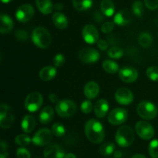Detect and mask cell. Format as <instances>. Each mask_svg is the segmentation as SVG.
Listing matches in <instances>:
<instances>
[{
  "label": "cell",
  "instance_id": "cell-1",
  "mask_svg": "<svg viewBox=\"0 0 158 158\" xmlns=\"http://www.w3.org/2000/svg\"><path fill=\"white\" fill-rule=\"evenodd\" d=\"M85 134L90 142L100 143L105 136L103 126L99 121L90 119L85 125Z\"/></svg>",
  "mask_w": 158,
  "mask_h": 158
},
{
  "label": "cell",
  "instance_id": "cell-2",
  "mask_svg": "<svg viewBox=\"0 0 158 158\" xmlns=\"http://www.w3.org/2000/svg\"><path fill=\"white\" fill-rule=\"evenodd\" d=\"M116 142L120 147H127L134 141V133L131 127L128 125L121 126L117 131L115 136Z\"/></svg>",
  "mask_w": 158,
  "mask_h": 158
},
{
  "label": "cell",
  "instance_id": "cell-3",
  "mask_svg": "<svg viewBox=\"0 0 158 158\" xmlns=\"http://www.w3.org/2000/svg\"><path fill=\"white\" fill-rule=\"evenodd\" d=\"M32 40L41 49H46L51 43L50 33L43 27H37L32 31Z\"/></svg>",
  "mask_w": 158,
  "mask_h": 158
},
{
  "label": "cell",
  "instance_id": "cell-4",
  "mask_svg": "<svg viewBox=\"0 0 158 158\" xmlns=\"http://www.w3.org/2000/svg\"><path fill=\"white\" fill-rule=\"evenodd\" d=\"M137 113L141 118L144 119H153L157 116V108L152 102H140L137 105Z\"/></svg>",
  "mask_w": 158,
  "mask_h": 158
},
{
  "label": "cell",
  "instance_id": "cell-5",
  "mask_svg": "<svg viewBox=\"0 0 158 158\" xmlns=\"http://www.w3.org/2000/svg\"><path fill=\"white\" fill-rule=\"evenodd\" d=\"M77 110V105L75 102L71 100L60 101L56 105V111L57 114L61 117H69L75 113Z\"/></svg>",
  "mask_w": 158,
  "mask_h": 158
},
{
  "label": "cell",
  "instance_id": "cell-6",
  "mask_svg": "<svg viewBox=\"0 0 158 158\" xmlns=\"http://www.w3.org/2000/svg\"><path fill=\"white\" fill-rule=\"evenodd\" d=\"M43 96L39 92H32L25 100V108L31 112H35L43 105Z\"/></svg>",
  "mask_w": 158,
  "mask_h": 158
},
{
  "label": "cell",
  "instance_id": "cell-7",
  "mask_svg": "<svg viewBox=\"0 0 158 158\" xmlns=\"http://www.w3.org/2000/svg\"><path fill=\"white\" fill-rule=\"evenodd\" d=\"M14 122L12 110L9 105L2 104L0 106V125L3 129H9Z\"/></svg>",
  "mask_w": 158,
  "mask_h": 158
},
{
  "label": "cell",
  "instance_id": "cell-8",
  "mask_svg": "<svg viewBox=\"0 0 158 158\" xmlns=\"http://www.w3.org/2000/svg\"><path fill=\"white\" fill-rule=\"evenodd\" d=\"M52 139V133L46 128L40 129L35 133L32 137V141L35 145L39 147L48 145Z\"/></svg>",
  "mask_w": 158,
  "mask_h": 158
},
{
  "label": "cell",
  "instance_id": "cell-9",
  "mask_svg": "<svg viewBox=\"0 0 158 158\" xmlns=\"http://www.w3.org/2000/svg\"><path fill=\"white\" fill-rule=\"evenodd\" d=\"M137 135L143 139H151L154 135V129L152 125L145 121H140L135 125Z\"/></svg>",
  "mask_w": 158,
  "mask_h": 158
},
{
  "label": "cell",
  "instance_id": "cell-10",
  "mask_svg": "<svg viewBox=\"0 0 158 158\" xmlns=\"http://www.w3.org/2000/svg\"><path fill=\"white\" fill-rule=\"evenodd\" d=\"M128 113L126 109L121 108H114L108 116V121L112 125H120L127 119Z\"/></svg>",
  "mask_w": 158,
  "mask_h": 158
},
{
  "label": "cell",
  "instance_id": "cell-11",
  "mask_svg": "<svg viewBox=\"0 0 158 158\" xmlns=\"http://www.w3.org/2000/svg\"><path fill=\"white\" fill-rule=\"evenodd\" d=\"M79 57H80V60L83 63H95L98 60L99 57H100V54L96 49L91 47H86L80 50V54H79Z\"/></svg>",
  "mask_w": 158,
  "mask_h": 158
},
{
  "label": "cell",
  "instance_id": "cell-12",
  "mask_svg": "<svg viewBox=\"0 0 158 158\" xmlns=\"http://www.w3.org/2000/svg\"><path fill=\"white\" fill-rule=\"evenodd\" d=\"M34 15V9L31 5L25 4L20 6L16 11L15 17L21 23H26L32 18Z\"/></svg>",
  "mask_w": 158,
  "mask_h": 158
},
{
  "label": "cell",
  "instance_id": "cell-13",
  "mask_svg": "<svg viewBox=\"0 0 158 158\" xmlns=\"http://www.w3.org/2000/svg\"><path fill=\"white\" fill-rule=\"evenodd\" d=\"M119 77L125 83H132L138 77V72L133 67L125 66L119 71Z\"/></svg>",
  "mask_w": 158,
  "mask_h": 158
},
{
  "label": "cell",
  "instance_id": "cell-14",
  "mask_svg": "<svg viewBox=\"0 0 158 158\" xmlns=\"http://www.w3.org/2000/svg\"><path fill=\"white\" fill-rule=\"evenodd\" d=\"M82 35L85 41L89 44H94L99 40V33L93 25H86L83 27Z\"/></svg>",
  "mask_w": 158,
  "mask_h": 158
},
{
  "label": "cell",
  "instance_id": "cell-15",
  "mask_svg": "<svg viewBox=\"0 0 158 158\" xmlns=\"http://www.w3.org/2000/svg\"><path fill=\"white\" fill-rule=\"evenodd\" d=\"M115 99L120 105H127L134 101V94L128 88H121L116 92Z\"/></svg>",
  "mask_w": 158,
  "mask_h": 158
},
{
  "label": "cell",
  "instance_id": "cell-16",
  "mask_svg": "<svg viewBox=\"0 0 158 158\" xmlns=\"http://www.w3.org/2000/svg\"><path fill=\"white\" fill-rule=\"evenodd\" d=\"M64 150L57 144H51L47 146L44 150L45 158H64Z\"/></svg>",
  "mask_w": 158,
  "mask_h": 158
},
{
  "label": "cell",
  "instance_id": "cell-17",
  "mask_svg": "<svg viewBox=\"0 0 158 158\" xmlns=\"http://www.w3.org/2000/svg\"><path fill=\"white\" fill-rule=\"evenodd\" d=\"M114 23L119 26H125L131 21V15L127 9H122L115 15L114 19Z\"/></svg>",
  "mask_w": 158,
  "mask_h": 158
},
{
  "label": "cell",
  "instance_id": "cell-18",
  "mask_svg": "<svg viewBox=\"0 0 158 158\" xmlns=\"http://www.w3.org/2000/svg\"><path fill=\"white\" fill-rule=\"evenodd\" d=\"M109 110V104L105 99H100L94 105V112L97 117H104Z\"/></svg>",
  "mask_w": 158,
  "mask_h": 158
},
{
  "label": "cell",
  "instance_id": "cell-19",
  "mask_svg": "<svg viewBox=\"0 0 158 158\" xmlns=\"http://www.w3.org/2000/svg\"><path fill=\"white\" fill-rule=\"evenodd\" d=\"M100 88L98 84L94 81H90L85 85L84 94L89 99H94L98 95Z\"/></svg>",
  "mask_w": 158,
  "mask_h": 158
},
{
  "label": "cell",
  "instance_id": "cell-20",
  "mask_svg": "<svg viewBox=\"0 0 158 158\" xmlns=\"http://www.w3.org/2000/svg\"><path fill=\"white\" fill-rule=\"evenodd\" d=\"M1 26H0V31L2 33H8L10 32L13 28V21L12 19L6 14H1Z\"/></svg>",
  "mask_w": 158,
  "mask_h": 158
},
{
  "label": "cell",
  "instance_id": "cell-21",
  "mask_svg": "<svg viewBox=\"0 0 158 158\" xmlns=\"http://www.w3.org/2000/svg\"><path fill=\"white\" fill-rule=\"evenodd\" d=\"M22 129L26 133H29L35 129V119L31 115H26L22 121Z\"/></svg>",
  "mask_w": 158,
  "mask_h": 158
},
{
  "label": "cell",
  "instance_id": "cell-22",
  "mask_svg": "<svg viewBox=\"0 0 158 158\" xmlns=\"http://www.w3.org/2000/svg\"><path fill=\"white\" fill-rule=\"evenodd\" d=\"M54 117V110L52 107L46 106L43 108L40 114V122L43 124H48Z\"/></svg>",
  "mask_w": 158,
  "mask_h": 158
},
{
  "label": "cell",
  "instance_id": "cell-23",
  "mask_svg": "<svg viewBox=\"0 0 158 158\" xmlns=\"http://www.w3.org/2000/svg\"><path fill=\"white\" fill-rule=\"evenodd\" d=\"M35 3L40 12L45 15L51 13L53 10V6L51 0H35Z\"/></svg>",
  "mask_w": 158,
  "mask_h": 158
},
{
  "label": "cell",
  "instance_id": "cell-24",
  "mask_svg": "<svg viewBox=\"0 0 158 158\" xmlns=\"http://www.w3.org/2000/svg\"><path fill=\"white\" fill-rule=\"evenodd\" d=\"M56 75V70L52 66H46L42 68L40 72V77L43 81H50Z\"/></svg>",
  "mask_w": 158,
  "mask_h": 158
},
{
  "label": "cell",
  "instance_id": "cell-25",
  "mask_svg": "<svg viewBox=\"0 0 158 158\" xmlns=\"http://www.w3.org/2000/svg\"><path fill=\"white\" fill-rule=\"evenodd\" d=\"M52 22H53L54 25L59 29H63L67 27L68 26L67 19L65 16L64 14L60 12L54 13L53 16H52Z\"/></svg>",
  "mask_w": 158,
  "mask_h": 158
},
{
  "label": "cell",
  "instance_id": "cell-26",
  "mask_svg": "<svg viewBox=\"0 0 158 158\" xmlns=\"http://www.w3.org/2000/svg\"><path fill=\"white\" fill-rule=\"evenodd\" d=\"M102 12L106 16H112L115 11V6L111 0H102L100 4Z\"/></svg>",
  "mask_w": 158,
  "mask_h": 158
},
{
  "label": "cell",
  "instance_id": "cell-27",
  "mask_svg": "<svg viewBox=\"0 0 158 158\" xmlns=\"http://www.w3.org/2000/svg\"><path fill=\"white\" fill-rule=\"evenodd\" d=\"M93 0H73L74 8L78 11H84L92 6Z\"/></svg>",
  "mask_w": 158,
  "mask_h": 158
},
{
  "label": "cell",
  "instance_id": "cell-28",
  "mask_svg": "<svg viewBox=\"0 0 158 158\" xmlns=\"http://www.w3.org/2000/svg\"><path fill=\"white\" fill-rule=\"evenodd\" d=\"M103 68L109 74H116L119 70V66L116 62L110 60H105L103 63Z\"/></svg>",
  "mask_w": 158,
  "mask_h": 158
},
{
  "label": "cell",
  "instance_id": "cell-29",
  "mask_svg": "<svg viewBox=\"0 0 158 158\" xmlns=\"http://www.w3.org/2000/svg\"><path fill=\"white\" fill-rule=\"evenodd\" d=\"M138 41L140 46H142L143 47H149L153 43V37L148 33H140V36H139Z\"/></svg>",
  "mask_w": 158,
  "mask_h": 158
},
{
  "label": "cell",
  "instance_id": "cell-30",
  "mask_svg": "<svg viewBox=\"0 0 158 158\" xmlns=\"http://www.w3.org/2000/svg\"><path fill=\"white\" fill-rule=\"evenodd\" d=\"M115 150V145L110 142L105 143L100 147V153L103 156H110L112 154Z\"/></svg>",
  "mask_w": 158,
  "mask_h": 158
},
{
  "label": "cell",
  "instance_id": "cell-31",
  "mask_svg": "<svg viewBox=\"0 0 158 158\" xmlns=\"http://www.w3.org/2000/svg\"><path fill=\"white\" fill-rule=\"evenodd\" d=\"M15 143L19 145L20 147H26V146L29 145L31 142V139L29 136H28L27 135L25 134H20L19 136H17L15 139Z\"/></svg>",
  "mask_w": 158,
  "mask_h": 158
},
{
  "label": "cell",
  "instance_id": "cell-32",
  "mask_svg": "<svg viewBox=\"0 0 158 158\" xmlns=\"http://www.w3.org/2000/svg\"><path fill=\"white\" fill-rule=\"evenodd\" d=\"M148 151L151 157L158 158V139H154L150 143Z\"/></svg>",
  "mask_w": 158,
  "mask_h": 158
},
{
  "label": "cell",
  "instance_id": "cell-33",
  "mask_svg": "<svg viewBox=\"0 0 158 158\" xmlns=\"http://www.w3.org/2000/svg\"><path fill=\"white\" fill-rule=\"evenodd\" d=\"M108 55L111 58H120L123 55V50L120 47L113 46V47L110 48L109 50H108Z\"/></svg>",
  "mask_w": 158,
  "mask_h": 158
},
{
  "label": "cell",
  "instance_id": "cell-34",
  "mask_svg": "<svg viewBox=\"0 0 158 158\" xmlns=\"http://www.w3.org/2000/svg\"><path fill=\"white\" fill-rule=\"evenodd\" d=\"M65 132H66V130H65L64 126L62 124L55 123L52 126V133L56 136H58V137L63 136L65 134Z\"/></svg>",
  "mask_w": 158,
  "mask_h": 158
},
{
  "label": "cell",
  "instance_id": "cell-35",
  "mask_svg": "<svg viewBox=\"0 0 158 158\" xmlns=\"http://www.w3.org/2000/svg\"><path fill=\"white\" fill-rule=\"evenodd\" d=\"M147 76L154 81H158V68L155 66L150 67L147 70Z\"/></svg>",
  "mask_w": 158,
  "mask_h": 158
},
{
  "label": "cell",
  "instance_id": "cell-36",
  "mask_svg": "<svg viewBox=\"0 0 158 158\" xmlns=\"http://www.w3.org/2000/svg\"><path fill=\"white\" fill-rule=\"evenodd\" d=\"M144 11V8H143V3L140 1H137L134 3L133 5V12L137 16H141Z\"/></svg>",
  "mask_w": 158,
  "mask_h": 158
},
{
  "label": "cell",
  "instance_id": "cell-37",
  "mask_svg": "<svg viewBox=\"0 0 158 158\" xmlns=\"http://www.w3.org/2000/svg\"><path fill=\"white\" fill-rule=\"evenodd\" d=\"M16 156L18 158H31V155L29 150L24 147H20V148L17 149Z\"/></svg>",
  "mask_w": 158,
  "mask_h": 158
},
{
  "label": "cell",
  "instance_id": "cell-38",
  "mask_svg": "<svg viewBox=\"0 0 158 158\" xmlns=\"http://www.w3.org/2000/svg\"><path fill=\"white\" fill-rule=\"evenodd\" d=\"M81 111L83 112V113H87L91 112L93 109V104L92 102H90L89 100H86L84 102H83V103L81 104Z\"/></svg>",
  "mask_w": 158,
  "mask_h": 158
},
{
  "label": "cell",
  "instance_id": "cell-39",
  "mask_svg": "<svg viewBox=\"0 0 158 158\" xmlns=\"http://www.w3.org/2000/svg\"><path fill=\"white\" fill-rule=\"evenodd\" d=\"M64 62H65V57L62 54H58L54 57L53 64L55 67L60 68V67L63 66Z\"/></svg>",
  "mask_w": 158,
  "mask_h": 158
},
{
  "label": "cell",
  "instance_id": "cell-40",
  "mask_svg": "<svg viewBox=\"0 0 158 158\" xmlns=\"http://www.w3.org/2000/svg\"><path fill=\"white\" fill-rule=\"evenodd\" d=\"M114 28V23L112 22H106V23H103V26H102L101 29L102 32L103 33H110V32H112V30Z\"/></svg>",
  "mask_w": 158,
  "mask_h": 158
},
{
  "label": "cell",
  "instance_id": "cell-41",
  "mask_svg": "<svg viewBox=\"0 0 158 158\" xmlns=\"http://www.w3.org/2000/svg\"><path fill=\"white\" fill-rule=\"evenodd\" d=\"M144 3L147 7L151 10L158 8V0H144Z\"/></svg>",
  "mask_w": 158,
  "mask_h": 158
},
{
  "label": "cell",
  "instance_id": "cell-42",
  "mask_svg": "<svg viewBox=\"0 0 158 158\" xmlns=\"http://www.w3.org/2000/svg\"><path fill=\"white\" fill-rule=\"evenodd\" d=\"M15 37L19 40H26L28 39V33L25 30H18L15 32Z\"/></svg>",
  "mask_w": 158,
  "mask_h": 158
},
{
  "label": "cell",
  "instance_id": "cell-43",
  "mask_svg": "<svg viewBox=\"0 0 158 158\" xmlns=\"http://www.w3.org/2000/svg\"><path fill=\"white\" fill-rule=\"evenodd\" d=\"M97 43V46H98V47L100 48V50H106L108 48V43H106L105 40H99Z\"/></svg>",
  "mask_w": 158,
  "mask_h": 158
},
{
  "label": "cell",
  "instance_id": "cell-44",
  "mask_svg": "<svg viewBox=\"0 0 158 158\" xmlns=\"http://www.w3.org/2000/svg\"><path fill=\"white\" fill-rule=\"evenodd\" d=\"M0 147H1V153H5V152H7L8 150V145L4 140L1 141V144H0Z\"/></svg>",
  "mask_w": 158,
  "mask_h": 158
},
{
  "label": "cell",
  "instance_id": "cell-45",
  "mask_svg": "<svg viewBox=\"0 0 158 158\" xmlns=\"http://www.w3.org/2000/svg\"><path fill=\"white\" fill-rule=\"evenodd\" d=\"M49 100H50L52 102H53V103H58V102H60V101H58V97H57L55 94H49Z\"/></svg>",
  "mask_w": 158,
  "mask_h": 158
},
{
  "label": "cell",
  "instance_id": "cell-46",
  "mask_svg": "<svg viewBox=\"0 0 158 158\" xmlns=\"http://www.w3.org/2000/svg\"><path fill=\"white\" fill-rule=\"evenodd\" d=\"M54 7H55L56 10H61V9H63V5L61 4V3H56Z\"/></svg>",
  "mask_w": 158,
  "mask_h": 158
},
{
  "label": "cell",
  "instance_id": "cell-47",
  "mask_svg": "<svg viewBox=\"0 0 158 158\" xmlns=\"http://www.w3.org/2000/svg\"><path fill=\"white\" fill-rule=\"evenodd\" d=\"M122 156V153L120 150H117L114 153V157L115 158H120Z\"/></svg>",
  "mask_w": 158,
  "mask_h": 158
},
{
  "label": "cell",
  "instance_id": "cell-48",
  "mask_svg": "<svg viewBox=\"0 0 158 158\" xmlns=\"http://www.w3.org/2000/svg\"><path fill=\"white\" fill-rule=\"evenodd\" d=\"M64 158H77V156L73 154V153H67V154L65 155V157Z\"/></svg>",
  "mask_w": 158,
  "mask_h": 158
},
{
  "label": "cell",
  "instance_id": "cell-49",
  "mask_svg": "<svg viewBox=\"0 0 158 158\" xmlns=\"http://www.w3.org/2000/svg\"><path fill=\"white\" fill-rule=\"evenodd\" d=\"M132 158H146V156L142 154H136L134 156H133Z\"/></svg>",
  "mask_w": 158,
  "mask_h": 158
},
{
  "label": "cell",
  "instance_id": "cell-50",
  "mask_svg": "<svg viewBox=\"0 0 158 158\" xmlns=\"http://www.w3.org/2000/svg\"><path fill=\"white\" fill-rule=\"evenodd\" d=\"M8 153L7 152H5V153H1L0 154V158H7Z\"/></svg>",
  "mask_w": 158,
  "mask_h": 158
},
{
  "label": "cell",
  "instance_id": "cell-51",
  "mask_svg": "<svg viewBox=\"0 0 158 158\" xmlns=\"http://www.w3.org/2000/svg\"><path fill=\"white\" fill-rule=\"evenodd\" d=\"M11 1H12V0H2V2L4 3H9V2H10Z\"/></svg>",
  "mask_w": 158,
  "mask_h": 158
}]
</instances>
